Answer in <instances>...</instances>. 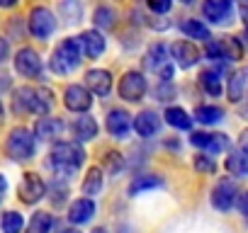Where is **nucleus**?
Listing matches in <instances>:
<instances>
[{"instance_id":"45","label":"nucleus","mask_w":248,"mask_h":233,"mask_svg":"<svg viewBox=\"0 0 248 233\" xmlns=\"http://www.w3.org/2000/svg\"><path fill=\"white\" fill-rule=\"evenodd\" d=\"M8 85H10L8 75H0V90H3V87H8Z\"/></svg>"},{"instance_id":"30","label":"nucleus","mask_w":248,"mask_h":233,"mask_svg":"<svg viewBox=\"0 0 248 233\" xmlns=\"http://www.w3.org/2000/svg\"><path fill=\"white\" fill-rule=\"evenodd\" d=\"M154 187H163V180L156 177V175H137L129 185V194L134 197V194H141V192L154 189Z\"/></svg>"},{"instance_id":"19","label":"nucleus","mask_w":248,"mask_h":233,"mask_svg":"<svg viewBox=\"0 0 248 233\" xmlns=\"http://www.w3.org/2000/svg\"><path fill=\"white\" fill-rule=\"evenodd\" d=\"M78 42H80V51H83L88 58H97V56H102V51H105V37H102L97 29L83 32V34L78 37Z\"/></svg>"},{"instance_id":"51","label":"nucleus","mask_w":248,"mask_h":233,"mask_svg":"<svg viewBox=\"0 0 248 233\" xmlns=\"http://www.w3.org/2000/svg\"><path fill=\"white\" fill-rule=\"evenodd\" d=\"M241 8H248V0H243V3H241Z\"/></svg>"},{"instance_id":"33","label":"nucleus","mask_w":248,"mask_h":233,"mask_svg":"<svg viewBox=\"0 0 248 233\" xmlns=\"http://www.w3.org/2000/svg\"><path fill=\"white\" fill-rule=\"evenodd\" d=\"M93 22H95V27H97V29H112V27H114V22H117V15H114V10H112V8L100 5V8H95Z\"/></svg>"},{"instance_id":"25","label":"nucleus","mask_w":248,"mask_h":233,"mask_svg":"<svg viewBox=\"0 0 248 233\" xmlns=\"http://www.w3.org/2000/svg\"><path fill=\"white\" fill-rule=\"evenodd\" d=\"M200 85L207 95L212 97H219L221 95V71L217 68H209V71H202L200 73Z\"/></svg>"},{"instance_id":"34","label":"nucleus","mask_w":248,"mask_h":233,"mask_svg":"<svg viewBox=\"0 0 248 233\" xmlns=\"http://www.w3.org/2000/svg\"><path fill=\"white\" fill-rule=\"evenodd\" d=\"M195 170L197 173H202V175H214L217 173V163H214V158L212 156H195Z\"/></svg>"},{"instance_id":"10","label":"nucleus","mask_w":248,"mask_h":233,"mask_svg":"<svg viewBox=\"0 0 248 233\" xmlns=\"http://www.w3.org/2000/svg\"><path fill=\"white\" fill-rule=\"evenodd\" d=\"M63 104L71 112L83 114V112H88L93 107V92L88 87H83V85H68L63 90Z\"/></svg>"},{"instance_id":"6","label":"nucleus","mask_w":248,"mask_h":233,"mask_svg":"<svg viewBox=\"0 0 248 233\" xmlns=\"http://www.w3.org/2000/svg\"><path fill=\"white\" fill-rule=\"evenodd\" d=\"M146 68L154 71L161 80H170L175 68H173V61H170V51L163 46V44H154L149 51H146Z\"/></svg>"},{"instance_id":"27","label":"nucleus","mask_w":248,"mask_h":233,"mask_svg":"<svg viewBox=\"0 0 248 233\" xmlns=\"http://www.w3.org/2000/svg\"><path fill=\"white\" fill-rule=\"evenodd\" d=\"M195 119H197L200 124H207V127L219 124V122L224 119V109L217 107V104H202V107H197V112H195Z\"/></svg>"},{"instance_id":"4","label":"nucleus","mask_w":248,"mask_h":233,"mask_svg":"<svg viewBox=\"0 0 248 233\" xmlns=\"http://www.w3.org/2000/svg\"><path fill=\"white\" fill-rule=\"evenodd\" d=\"M34 139H37L34 131H30V129H25V127L13 129L10 136H8V141H5V151H8V156H10L13 160H17V163L30 160V158L34 156V144H37Z\"/></svg>"},{"instance_id":"22","label":"nucleus","mask_w":248,"mask_h":233,"mask_svg":"<svg viewBox=\"0 0 248 233\" xmlns=\"http://www.w3.org/2000/svg\"><path fill=\"white\" fill-rule=\"evenodd\" d=\"M73 136H76V141H80V144L93 141V139L97 136V122L93 119V116H88V114L78 116V119L73 122Z\"/></svg>"},{"instance_id":"40","label":"nucleus","mask_w":248,"mask_h":233,"mask_svg":"<svg viewBox=\"0 0 248 233\" xmlns=\"http://www.w3.org/2000/svg\"><path fill=\"white\" fill-rule=\"evenodd\" d=\"M238 148L248 153V129H243V131H241V136H238Z\"/></svg>"},{"instance_id":"14","label":"nucleus","mask_w":248,"mask_h":233,"mask_svg":"<svg viewBox=\"0 0 248 233\" xmlns=\"http://www.w3.org/2000/svg\"><path fill=\"white\" fill-rule=\"evenodd\" d=\"M170 56H173V61H175L180 68H192V66H197V61H200V49H197L192 42L180 39V42H175V44L170 46Z\"/></svg>"},{"instance_id":"13","label":"nucleus","mask_w":248,"mask_h":233,"mask_svg":"<svg viewBox=\"0 0 248 233\" xmlns=\"http://www.w3.org/2000/svg\"><path fill=\"white\" fill-rule=\"evenodd\" d=\"M190 144L202 148L204 153H221L229 148V139L224 134H207V131H192L190 134Z\"/></svg>"},{"instance_id":"24","label":"nucleus","mask_w":248,"mask_h":233,"mask_svg":"<svg viewBox=\"0 0 248 233\" xmlns=\"http://www.w3.org/2000/svg\"><path fill=\"white\" fill-rule=\"evenodd\" d=\"M226 170L236 177H248V153L241 151V148L231 151L229 158H226Z\"/></svg>"},{"instance_id":"5","label":"nucleus","mask_w":248,"mask_h":233,"mask_svg":"<svg viewBox=\"0 0 248 233\" xmlns=\"http://www.w3.org/2000/svg\"><path fill=\"white\" fill-rule=\"evenodd\" d=\"M27 29L37 39H49L56 32V17H54V13L49 8H44V5L32 8L30 20H27Z\"/></svg>"},{"instance_id":"2","label":"nucleus","mask_w":248,"mask_h":233,"mask_svg":"<svg viewBox=\"0 0 248 233\" xmlns=\"http://www.w3.org/2000/svg\"><path fill=\"white\" fill-rule=\"evenodd\" d=\"M85 160V151L78 144H56L49 153V165L59 175H73Z\"/></svg>"},{"instance_id":"32","label":"nucleus","mask_w":248,"mask_h":233,"mask_svg":"<svg viewBox=\"0 0 248 233\" xmlns=\"http://www.w3.org/2000/svg\"><path fill=\"white\" fill-rule=\"evenodd\" d=\"M0 228H3V233H22L25 228V218L20 211H5L3 218H0Z\"/></svg>"},{"instance_id":"28","label":"nucleus","mask_w":248,"mask_h":233,"mask_svg":"<svg viewBox=\"0 0 248 233\" xmlns=\"http://www.w3.org/2000/svg\"><path fill=\"white\" fill-rule=\"evenodd\" d=\"M51 228H54V216L49 211H37L32 214L25 233H51Z\"/></svg>"},{"instance_id":"1","label":"nucleus","mask_w":248,"mask_h":233,"mask_svg":"<svg viewBox=\"0 0 248 233\" xmlns=\"http://www.w3.org/2000/svg\"><path fill=\"white\" fill-rule=\"evenodd\" d=\"M51 92L46 87H17L15 95H13V109L15 114H37V116H44L49 114L51 109Z\"/></svg>"},{"instance_id":"39","label":"nucleus","mask_w":248,"mask_h":233,"mask_svg":"<svg viewBox=\"0 0 248 233\" xmlns=\"http://www.w3.org/2000/svg\"><path fill=\"white\" fill-rule=\"evenodd\" d=\"M236 202H238V209H241V214H243V216H248V192H243V194H241Z\"/></svg>"},{"instance_id":"29","label":"nucleus","mask_w":248,"mask_h":233,"mask_svg":"<svg viewBox=\"0 0 248 233\" xmlns=\"http://www.w3.org/2000/svg\"><path fill=\"white\" fill-rule=\"evenodd\" d=\"M180 32H183L187 39H202V42L209 39V29H207V25L200 22V20H192V17L180 22Z\"/></svg>"},{"instance_id":"21","label":"nucleus","mask_w":248,"mask_h":233,"mask_svg":"<svg viewBox=\"0 0 248 233\" xmlns=\"http://www.w3.org/2000/svg\"><path fill=\"white\" fill-rule=\"evenodd\" d=\"M95 214V202L90 197H83V199H76L68 209V221L71 223H85L90 221Z\"/></svg>"},{"instance_id":"3","label":"nucleus","mask_w":248,"mask_h":233,"mask_svg":"<svg viewBox=\"0 0 248 233\" xmlns=\"http://www.w3.org/2000/svg\"><path fill=\"white\" fill-rule=\"evenodd\" d=\"M80 42L76 39V37H68V39H63L59 46H56V51L51 54V71L56 73V75H68L71 71H76L78 68V63H80Z\"/></svg>"},{"instance_id":"9","label":"nucleus","mask_w":248,"mask_h":233,"mask_svg":"<svg viewBox=\"0 0 248 233\" xmlns=\"http://www.w3.org/2000/svg\"><path fill=\"white\" fill-rule=\"evenodd\" d=\"M236 199H238V187H236L229 177H224V180H219V182L214 185V189H212V206H214V209L229 211V209L236 204Z\"/></svg>"},{"instance_id":"12","label":"nucleus","mask_w":248,"mask_h":233,"mask_svg":"<svg viewBox=\"0 0 248 233\" xmlns=\"http://www.w3.org/2000/svg\"><path fill=\"white\" fill-rule=\"evenodd\" d=\"M202 15L212 25H224L233 15V3L231 0H204L202 3Z\"/></svg>"},{"instance_id":"18","label":"nucleus","mask_w":248,"mask_h":233,"mask_svg":"<svg viewBox=\"0 0 248 233\" xmlns=\"http://www.w3.org/2000/svg\"><path fill=\"white\" fill-rule=\"evenodd\" d=\"M226 97L229 102H241L248 97V68H238L236 73H231L226 85Z\"/></svg>"},{"instance_id":"43","label":"nucleus","mask_w":248,"mask_h":233,"mask_svg":"<svg viewBox=\"0 0 248 233\" xmlns=\"http://www.w3.org/2000/svg\"><path fill=\"white\" fill-rule=\"evenodd\" d=\"M20 0H0V8H15Z\"/></svg>"},{"instance_id":"17","label":"nucleus","mask_w":248,"mask_h":233,"mask_svg":"<svg viewBox=\"0 0 248 233\" xmlns=\"http://www.w3.org/2000/svg\"><path fill=\"white\" fill-rule=\"evenodd\" d=\"M107 131L114 139H124L132 131V114L124 112V109H112L107 114Z\"/></svg>"},{"instance_id":"46","label":"nucleus","mask_w":248,"mask_h":233,"mask_svg":"<svg viewBox=\"0 0 248 233\" xmlns=\"http://www.w3.org/2000/svg\"><path fill=\"white\" fill-rule=\"evenodd\" d=\"M241 44H243V46H246V49H248V29H246V32H243V37H241Z\"/></svg>"},{"instance_id":"47","label":"nucleus","mask_w":248,"mask_h":233,"mask_svg":"<svg viewBox=\"0 0 248 233\" xmlns=\"http://www.w3.org/2000/svg\"><path fill=\"white\" fill-rule=\"evenodd\" d=\"M61 233H80L78 228H66V231H61Z\"/></svg>"},{"instance_id":"26","label":"nucleus","mask_w":248,"mask_h":233,"mask_svg":"<svg viewBox=\"0 0 248 233\" xmlns=\"http://www.w3.org/2000/svg\"><path fill=\"white\" fill-rule=\"evenodd\" d=\"M166 122H168L173 129L187 131V129L192 127V116H190L183 107H168V109H166Z\"/></svg>"},{"instance_id":"36","label":"nucleus","mask_w":248,"mask_h":233,"mask_svg":"<svg viewBox=\"0 0 248 233\" xmlns=\"http://www.w3.org/2000/svg\"><path fill=\"white\" fill-rule=\"evenodd\" d=\"M170 97H175V87H173V83H170V80H163V83L156 87V100L168 102Z\"/></svg>"},{"instance_id":"8","label":"nucleus","mask_w":248,"mask_h":233,"mask_svg":"<svg viewBox=\"0 0 248 233\" xmlns=\"http://www.w3.org/2000/svg\"><path fill=\"white\" fill-rule=\"evenodd\" d=\"M42 68H44L42 66V56L34 49L25 46V49H20L15 54V71L20 75H25V78H39L42 75Z\"/></svg>"},{"instance_id":"42","label":"nucleus","mask_w":248,"mask_h":233,"mask_svg":"<svg viewBox=\"0 0 248 233\" xmlns=\"http://www.w3.org/2000/svg\"><path fill=\"white\" fill-rule=\"evenodd\" d=\"M238 114H241V119H246L248 122V100L241 104V109H238Z\"/></svg>"},{"instance_id":"11","label":"nucleus","mask_w":248,"mask_h":233,"mask_svg":"<svg viewBox=\"0 0 248 233\" xmlns=\"http://www.w3.org/2000/svg\"><path fill=\"white\" fill-rule=\"evenodd\" d=\"M44 194H46V182L37 173H27L20 182V199L25 204H37L39 199H44Z\"/></svg>"},{"instance_id":"48","label":"nucleus","mask_w":248,"mask_h":233,"mask_svg":"<svg viewBox=\"0 0 248 233\" xmlns=\"http://www.w3.org/2000/svg\"><path fill=\"white\" fill-rule=\"evenodd\" d=\"M3 116H5V109H3V102H0V122H3Z\"/></svg>"},{"instance_id":"37","label":"nucleus","mask_w":248,"mask_h":233,"mask_svg":"<svg viewBox=\"0 0 248 233\" xmlns=\"http://www.w3.org/2000/svg\"><path fill=\"white\" fill-rule=\"evenodd\" d=\"M146 5H149L151 13H156V15H166V13L173 8V0H146Z\"/></svg>"},{"instance_id":"16","label":"nucleus","mask_w":248,"mask_h":233,"mask_svg":"<svg viewBox=\"0 0 248 233\" xmlns=\"http://www.w3.org/2000/svg\"><path fill=\"white\" fill-rule=\"evenodd\" d=\"M132 127H134V131H137L139 136L149 139V136L158 134V129H161V116H158L156 112H151V109H144V112H139L134 119H132Z\"/></svg>"},{"instance_id":"15","label":"nucleus","mask_w":248,"mask_h":233,"mask_svg":"<svg viewBox=\"0 0 248 233\" xmlns=\"http://www.w3.org/2000/svg\"><path fill=\"white\" fill-rule=\"evenodd\" d=\"M85 87H88L93 95H97V97L109 95V90H112V75H109V71H105V68H93V71H88V73H85Z\"/></svg>"},{"instance_id":"20","label":"nucleus","mask_w":248,"mask_h":233,"mask_svg":"<svg viewBox=\"0 0 248 233\" xmlns=\"http://www.w3.org/2000/svg\"><path fill=\"white\" fill-rule=\"evenodd\" d=\"M63 131V122L59 119V116H39L37 124H34V136H39L42 141H51L56 136H61Z\"/></svg>"},{"instance_id":"44","label":"nucleus","mask_w":248,"mask_h":233,"mask_svg":"<svg viewBox=\"0 0 248 233\" xmlns=\"http://www.w3.org/2000/svg\"><path fill=\"white\" fill-rule=\"evenodd\" d=\"M117 233H134V228H132V226H119Z\"/></svg>"},{"instance_id":"38","label":"nucleus","mask_w":248,"mask_h":233,"mask_svg":"<svg viewBox=\"0 0 248 233\" xmlns=\"http://www.w3.org/2000/svg\"><path fill=\"white\" fill-rule=\"evenodd\" d=\"M8 56H10V44H8L5 37H0V63H3Z\"/></svg>"},{"instance_id":"31","label":"nucleus","mask_w":248,"mask_h":233,"mask_svg":"<svg viewBox=\"0 0 248 233\" xmlns=\"http://www.w3.org/2000/svg\"><path fill=\"white\" fill-rule=\"evenodd\" d=\"M80 189H83L85 197H95L102 189V170L100 168H90L85 180H83V185H80Z\"/></svg>"},{"instance_id":"49","label":"nucleus","mask_w":248,"mask_h":233,"mask_svg":"<svg viewBox=\"0 0 248 233\" xmlns=\"http://www.w3.org/2000/svg\"><path fill=\"white\" fill-rule=\"evenodd\" d=\"M180 3H183V5H192V3H195V0H180Z\"/></svg>"},{"instance_id":"50","label":"nucleus","mask_w":248,"mask_h":233,"mask_svg":"<svg viewBox=\"0 0 248 233\" xmlns=\"http://www.w3.org/2000/svg\"><path fill=\"white\" fill-rule=\"evenodd\" d=\"M93 233H107V231H105V228H95Z\"/></svg>"},{"instance_id":"35","label":"nucleus","mask_w":248,"mask_h":233,"mask_svg":"<svg viewBox=\"0 0 248 233\" xmlns=\"http://www.w3.org/2000/svg\"><path fill=\"white\" fill-rule=\"evenodd\" d=\"M105 168H107V173H112V175H119L122 173V168H124V158H122V153H107L105 156Z\"/></svg>"},{"instance_id":"23","label":"nucleus","mask_w":248,"mask_h":233,"mask_svg":"<svg viewBox=\"0 0 248 233\" xmlns=\"http://www.w3.org/2000/svg\"><path fill=\"white\" fill-rule=\"evenodd\" d=\"M217 46H219L221 61H238L243 56V44L236 37H219L217 39Z\"/></svg>"},{"instance_id":"7","label":"nucleus","mask_w":248,"mask_h":233,"mask_svg":"<svg viewBox=\"0 0 248 233\" xmlns=\"http://www.w3.org/2000/svg\"><path fill=\"white\" fill-rule=\"evenodd\" d=\"M117 92H119L122 100H127V102H139L146 95V78L139 71H127L119 78Z\"/></svg>"},{"instance_id":"41","label":"nucleus","mask_w":248,"mask_h":233,"mask_svg":"<svg viewBox=\"0 0 248 233\" xmlns=\"http://www.w3.org/2000/svg\"><path fill=\"white\" fill-rule=\"evenodd\" d=\"M5 192H8V180L0 175V202H3V197H5Z\"/></svg>"}]
</instances>
